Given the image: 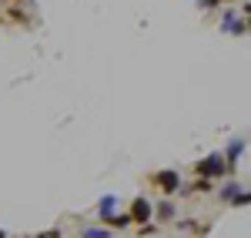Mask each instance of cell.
Segmentation results:
<instances>
[{
  "label": "cell",
  "instance_id": "13",
  "mask_svg": "<svg viewBox=\"0 0 251 238\" xmlns=\"http://www.w3.org/2000/svg\"><path fill=\"white\" fill-rule=\"evenodd\" d=\"M154 232H157V225H154V221H148V225H141V228H137V235H141V238L154 235Z\"/></svg>",
  "mask_w": 251,
  "mask_h": 238
},
{
  "label": "cell",
  "instance_id": "6",
  "mask_svg": "<svg viewBox=\"0 0 251 238\" xmlns=\"http://www.w3.org/2000/svg\"><path fill=\"white\" fill-rule=\"evenodd\" d=\"M174 215H177V205H174L171 198H164L161 205H154V218L157 221H174Z\"/></svg>",
  "mask_w": 251,
  "mask_h": 238
},
{
  "label": "cell",
  "instance_id": "7",
  "mask_svg": "<svg viewBox=\"0 0 251 238\" xmlns=\"http://www.w3.org/2000/svg\"><path fill=\"white\" fill-rule=\"evenodd\" d=\"M114 205H117V198H114V195H104V198L97 201V215H100L104 221H111V218L117 215V212H114Z\"/></svg>",
  "mask_w": 251,
  "mask_h": 238
},
{
  "label": "cell",
  "instance_id": "5",
  "mask_svg": "<svg viewBox=\"0 0 251 238\" xmlns=\"http://www.w3.org/2000/svg\"><path fill=\"white\" fill-rule=\"evenodd\" d=\"M241 155H245V141L241 138H234L228 148H225V161H228V168H234L238 161H241Z\"/></svg>",
  "mask_w": 251,
  "mask_h": 238
},
{
  "label": "cell",
  "instance_id": "2",
  "mask_svg": "<svg viewBox=\"0 0 251 238\" xmlns=\"http://www.w3.org/2000/svg\"><path fill=\"white\" fill-rule=\"evenodd\" d=\"M151 185H154L157 191H164V198H171V195L181 191V175H177L174 168H161V171L151 175Z\"/></svg>",
  "mask_w": 251,
  "mask_h": 238
},
{
  "label": "cell",
  "instance_id": "12",
  "mask_svg": "<svg viewBox=\"0 0 251 238\" xmlns=\"http://www.w3.org/2000/svg\"><path fill=\"white\" fill-rule=\"evenodd\" d=\"M245 205H251V191H241V195L231 201V208H245Z\"/></svg>",
  "mask_w": 251,
  "mask_h": 238
},
{
  "label": "cell",
  "instance_id": "10",
  "mask_svg": "<svg viewBox=\"0 0 251 238\" xmlns=\"http://www.w3.org/2000/svg\"><path fill=\"white\" fill-rule=\"evenodd\" d=\"M80 238H111V232H107V228H97V225H91V228H84V232H80Z\"/></svg>",
  "mask_w": 251,
  "mask_h": 238
},
{
  "label": "cell",
  "instance_id": "11",
  "mask_svg": "<svg viewBox=\"0 0 251 238\" xmlns=\"http://www.w3.org/2000/svg\"><path fill=\"white\" fill-rule=\"evenodd\" d=\"M107 225H111V228H127V225H134V221H131V215L124 212V215H114V218L107 221Z\"/></svg>",
  "mask_w": 251,
  "mask_h": 238
},
{
  "label": "cell",
  "instance_id": "4",
  "mask_svg": "<svg viewBox=\"0 0 251 238\" xmlns=\"http://www.w3.org/2000/svg\"><path fill=\"white\" fill-rule=\"evenodd\" d=\"M218 27H221V34H234V37H241V34L248 30V24H245L241 17H234V14H225Z\"/></svg>",
  "mask_w": 251,
  "mask_h": 238
},
{
  "label": "cell",
  "instance_id": "8",
  "mask_svg": "<svg viewBox=\"0 0 251 238\" xmlns=\"http://www.w3.org/2000/svg\"><path fill=\"white\" fill-rule=\"evenodd\" d=\"M218 195H221V201H228V205H231V201L241 195V181H225V185L218 188Z\"/></svg>",
  "mask_w": 251,
  "mask_h": 238
},
{
  "label": "cell",
  "instance_id": "16",
  "mask_svg": "<svg viewBox=\"0 0 251 238\" xmlns=\"http://www.w3.org/2000/svg\"><path fill=\"white\" fill-rule=\"evenodd\" d=\"M0 238H7V232H0Z\"/></svg>",
  "mask_w": 251,
  "mask_h": 238
},
{
  "label": "cell",
  "instance_id": "9",
  "mask_svg": "<svg viewBox=\"0 0 251 238\" xmlns=\"http://www.w3.org/2000/svg\"><path fill=\"white\" fill-rule=\"evenodd\" d=\"M198 191H201V195L214 191V181H208V178H198L194 185H188V188H184V195H198Z\"/></svg>",
  "mask_w": 251,
  "mask_h": 238
},
{
  "label": "cell",
  "instance_id": "1",
  "mask_svg": "<svg viewBox=\"0 0 251 238\" xmlns=\"http://www.w3.org/2000/svg\"><path fill=\"white\" fill-rule=\"evenodd\" d=\"M228 171H231V168H228V161H225V155H221V151H214V155H208V158L194 161V175H198V178L218 181V178H225Z\"/></svg>",
  "mask_w": 251,
  "mask_h": 238
},
{
  "label": "cell",
  "instance_id": "17",
  "mask_svg": "<svg viewBox=\"0 0 251 238\" xmlns=\"http://www.w3.org/2000/svg\"><path fill=\"white\" fill-rule=\"evenodd\" d=\"M211 3H221V0H211Z\"/></svg>",
  "mask_w": 251,
  "mask_h": 238
},
{
  "label": "cell",
  "instance_id": "14",
  "mask_svg": "<svg viewBox=\"0 0 251 238\" xmlns=\"http://www.w3.org/2000/svg\"><path fill=\"white\" fill-rule=\"evenodd\" d=\"M37 238H60V232H57V228H50V232H40Z\"/></svg>",
  "mask_w": 251,
  "mask_h": 238
},
{
  "label": "cell",
  "instance_id": "15",
  "mask_svg": "<svg viewBox=\"0 0 251 238\" xmlns=\"http://www.w3.org/2000/svg\"><path fill=\"white\" fill-rule=\"evenodd\" d=\"M245 17H248V20H245V24H248V30H251V0H248V3H245Z\"/></svg>",
  "mask_w": 251,
  "mask_h": 238
},
{
  "label": "cell",
  "instance_id": "3",
  "mask_svg": "<svg viewBox=\"0 0 251 238\" xmlns=\"http://www.w3.org/2000/svg\"><path fill=\"white\" fill-rule=\"evenodd\" d=\"M127 215H131V221L141 228V225H148V221L154 218V205L144 198V195H137V198L131 201V208H127Z\"/></svg>",
  "mask_w": 251,
  "mask_h": 238
}]
</instances>
